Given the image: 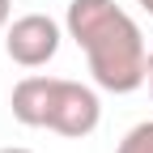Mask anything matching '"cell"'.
Segmentation results:
<instances>
[{"label":"cell","mask_w":153,"mask_h":153,"mask_svg":"<svg viewBox=\"0 0 153 153\" xmlns=\"http://www.w3.org/2000/svg\"><path fill=\"white\" fill-rule=\"evenodd\" d=\"M64 30L85 51L94 85L106 94H136L149 81L145 34L115 0H68Z\"/></svg>","instance_id":"6da1fadb"},{"label":"cell","mask_w":153,"mask_h":153,"mask_svg":"<svg viewBox=\"0 0 153 153\" xmlns=\"http://www.w3.org/2000/svg\"><path fill=\"white\" fill-rule=\"evenodd\" d=\"M9 106L22 128H47L72 140L89 136L102 123L98 94L68 76H22L9 94Z\"/></svg>","instance_id":"7a4b0ae2"},{"label":"cell","mask_w":153,"mask_h":153,"mask_svg":"<svg viewBox=\"0 0 153 153\" xmlns=\"http://www.w3.org/2000/svg\"><path fill=\"white\" fill-rule=\"evenodd\" d=\"M60 22L47 13H26V17H17V22H9L4 30V51H9V60L13 64H22V68H43L55 60V51H60Z\"/></svg>","instance_id":"3957f363"},{"label":"cell","mask_w":153,"mask_h":153,"mask_svg":"<svg viewBox=\"0 0 153 153\" xmlns=\"http://www.w3.org/2000/svg\"><path fill=\"white\" fill-rule=\"evenodd\" d=\"M115 153H153V119L136 123L123 132V140L115 145Z\"/></svg>","instance_id":"277c9868"},{"label":"cell","mask_w":153,"mask_h":153,"mask_svg":"<svg viewBox=\"0 0 153 153\" xmlns=\"http://www.w3.org/2000/svg\"><path fill=\"white\" fill-rule=\"evenodd\" d=\"M9 17H13V0H0V30H9Z\"/></svg>","instance_id":"5b68a950"},{"label":"cell","mask_w":153,"mask_h":153,"mask_svg":"<svg viewBox=\"0 0 153 153\" xmlns=\"http://www.w3.org/2000/svg\"><path fill=\"white\" fill-rule=\"evenodd\" d=\"M149 98H153V47H149Z\"/></svg>","instance_id":"8992f818"},{"label":"cell","mask_w":153,"mask_h":153,"mask_svg":"<svg viewBox=\"0 0 153 153\" xmlns=\"http://www.w3.org/2000/svg\"><path fill=\"white\" fill-rule=\"evenodd\" d=\"M0 153H34V149H22V145H9V149H0Z\"/></svg>","instance_id":"52a82bcc"},{"label":"cell","mask_w":153,"mask_h":153,"mask_svg":"<svg viewBox=\"0 0 153 153\" xmlns=\"http://www.w3.org/2000/svg\"><path fill=\"white\" fill-rule=\"evenodd\" d=\"M136 4H140V9H145V13L153 17V0H136Z\"/></svg>","instance_id":"ba28073f"}]
</instances>
